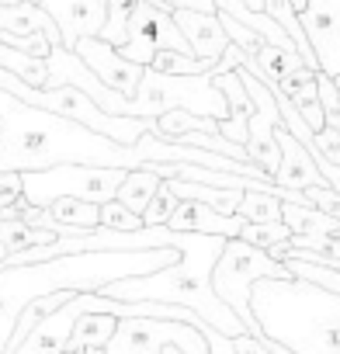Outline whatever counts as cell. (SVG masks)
Here are the masks:
<instances>
[{
	"label": "cell",
	"instance_id": "10",
	"mask_svg": "<svg viewBox=\"0 0 340 354\" xmlns=\"http://www.w3.org/2000/svg\"><path fill=\"white\" fill-rule=\"evenodd\" d=\"M299 28L316 56V70L340 77V0H309L299 11Z\"/></svg>",
	"mask_w": 340,
	"mask_h": 354
},
{
	"label": "cell",
	"instance_id": "28",
	"mask_svg": "<svg viewBox=\"0 0 340 354\" xmlns=\"http://www.w3.org/2000/svg\"><path fill=\"white\" fill-rule=\"evenodd\" d=\"M312 136H316V149H319V156H323L326 163L340 167V132H337L333 125H323V129L312 132Z\"/></svg>",
	"mask_w": 340,
	"mask_h": 354
},
{
	"label": "cell",
	"instance_id": "6",
	"mask_svg": "<svg viewBox=\"0 0 340 354\" xmlns=\"http://www.w3.org/2000/svg\"><path fill=\"white\" fill-rule=\"evenodd\" d=\"M261 278H292V274H288V268L281 261L267 257V250H257V247H250V243H243L236 236L226 240L223 254H219V261L212 268V292L236 313L243 330L250 337H257V340H261V326H257L247 299H250L254 281H261Z\"/></svg>",
	"mask_w": 340,
	"mask_h": 354
},
{
	"label": "cell",
	"instance_id": "13",
	"mask_svg": "<svg viewBox=\"0 0 340 354\" xmlns=\"http://www.w3.org/2000/svg\"><path fill=\"white\" fill-rule=\"evenodd\" d=\"M274 142H278V170L271 174V181H274L278 188L305 192V188H312V185H323V174L316 170L309 149L285 129L281 118L274 122Z\"/></svg>",
	"mask_w": 340,
	"mask_h": 354
},
{
	"label": "cell",
	"instance_id": "2",
	"mask_svg": "<svg viewBox=\"0 0 340 354\" xmlns=\"http://www.w3.org/2000/svg\"><path fill=\"white\" fill-rule=\"evenodd\" d=\"M174 247H156V250H87V254H66L39 264L21 268H0V354L8 351L15 319L21 309L53 292H101L111 281L139 278L163 271L178 264Z\"/></svg>",
	"mask_w": 340,
	"mask_h": 354
},
{
	"label": "cell",
	"instance_id": "27",
	"mask_svg": "<svg viewBox=\"0 0 340 354\" xmlns=\"http://www.w3.org/2000/svg\"><path fill=\"white\" fill-rule=\"evenodd\" d=\"M302 195H305V202H309L312 209H319V212H326V216L340 219V192H333L326 181H323V185H312V188H305Z\"/></svg>",
	"mask_w": 340,
	"mask_h": 354
},
{
	"label": "cell",
	"instance_id": "33",
	"mask_svg": "<svg viewBox=\"0 0 340 354\" xmlns=\"http://www.w3.org/2000/svg\"><path fill=\"white\" fill-rule=\"evenodd\" d=\"M305 4H309V0H288V8H292V11H295V18H299V11H302V8H305Z\"/></svg>",
	"mask_w": 340,
	"mask_h": 354
},
{
	"label": "cell",
	"instance_id": "30",
	"mask_svg": "<svg viewBox=\"0 0 340 354\" xmlns=\"http://www.w3.org/2000/svg\"><path fill=\"white\" fill-rule=\"evenodd\" d=\"M170 11H198V15H216V0H163Z\"/></svg>",
	"mask_w": 340,
	"mask_h": 354
},
{
	"label": "cell",
	"instance_id": "39",
	"mask_svg": "<svg viewBox=\"0 0 340 354\" xmlns=\"http://www.w3.org/2000/svg\"><path fill=\"white\" fill-rule=\"evenodd\" d=\"M63 354H80V351H63Z\"/></svg>",
	"mask_w": 340,
	"mask_h": 354
},
{
	"label": "cell",
	"instance_id": "17",
	"mask_svg": "<svg viewBox=\"0 0 340 354\" xmlns=\"http://www.w3.org/2000/svg\"><path fill=\"white\" fill-rule=\"evenodd\" d=\"M281 223L292 230V236H340V219L312 209V205H292V202H281Z\"/></svg>",
	"mask_w": 340,
	"mask_h": 354
},
{
	"label": "cell",
	"instance_id": "16",
	"mask_svg": "<svg viewBox=\"0 0 340 354\" xmlns=\"http://www.w3.org/2000/svg\"><path fill=\"white\" fill-rule=\"evenodd\" d=\"M0 35H46L53 46H63L53 18L39 4H28V0L0 4Z\"/></svg>",
	"mask_w": 340,
	"mask_h": 354
},
{
	"label": "cell",
	"instance_id": "12",
	"mask_svg": "<svg viewBox=\"0 0 340 354\" xmlns=\"http://www.w3.org/2000/svg\"><path fill=\"white\" fill-rule=\"evenodd\" d=\"M73 53L84 59V66H87L104 87H111V91L122 94V97H132V94H135L139 77H142L146 66L129 63L115 46H108V42H101V39H80V42L73 46Z\"/></svg>",
	"mask_w": 340,
	"mask_h": 354
},
{
	"label": "cell",
	"instance_id": "26",
	"mask_svg": "<svg viewBox=\"0 0 340 354\" xmlns=\"http://www.w3.org/2000/svg\"><path fill=\"white\" fill-rule=\"evenodd\" d=\"M101 230H115V233H132V230H142V219L132 216L122 202H104L101 205Z\"/></svg>",
	"mask_w": 340,
	"mask_h": 354
},
{
	"label": "cell",
	"instance_id": "11",
	"mask_svg": "<svg viewBox=\"0 0 340 354\" xmlns=\"http://www.w3.org/2000/svg\"><path fill=\"white\" fill-rule=\"evenodd\" d=\"M53 18L63 49H73L80 39H97L104 25L108 0H35Z\"/></svg>",
	"mask_w": 340,
	"mask_h": 354
},
{
	"label": "cell",
	"instance_id": "1",
	"mask_svg": "<svg viewBox=\"0 0 340 354\" xmlns=\"http://www.w3.org/2000/svg\"><path fill=\"white\" fill-rule=\"evenodd\" d=\"M63 163H84V167H118V170H153L160 163H195L223 174H240L254 181H271V177L254 163H236L229 156L178 146L156 139L153 132L139 136L132 146H122L101 132H91L80 122H70L63 115L21 104L8 91H0V174H32L49 170Z\"/></svg>",
	"mask_w": 340,
	"mask_h": 354
},
{
	"label": "cell",
	"instance_id": "19",
	"mask_svg": "<svg viewBox=\"0 0 340 354\" xmlns=\"http://www.w3.org/2000/svg\"><path fill=\"white\" fill-rule=\"evenodd\" d=\"M156 188H160V177L153 170H129L125 181L115 192V202H122L132 216L142 219V209L149 205V198L156 195Z\"/></svg>",
	"mask_w": 340,
	"mask_h": 354
},
{
	"label": "cell",
	"instance_id": "20",
	"mask_svg": "<svg viewBox=\"0 0 340 354\" xmlns=\"http://www.w3.org/2000/svg\"><path fill=\"white\" fill-rule=\"evenodd\" d=\"M46 212H49L56 223L73 226V230H80V233L101 230V205H91V202H80V198H56Z\"/></svg>",
	"mask_w": 340,
	"mask_h": 354
},
{
	"label": "cell",
	"instance_id": "23",
	"mask_svg": "<svg viewBox=\"0 0 340 354\" xmlns=\"http://www.w3.org/2000/svg\"><path fill=\"white\" fill-rule=\"evenodd\" d=\"M236 216L243 223H281V198L264 195V192H247Z\"/></svg>",
	"mask_w": 340,
	"mask_h": 354
},
{
	"label": "cell",
	"instance_id": "25",
	"mask_svg": "<svg viewBox=\"0 0 340 354\" xmlns=\"http://www.w3.org/2000/svg\"><path fill=\"white\" fill-rule=\"evenodd\" d=\"M178 195L170 192L167 185H163V177H160V188H156V195L149 198V205L142 209V226H167V219L174 216V209H178Z\"/></svg>",
	"mask_w": 340,
	"mask_h": 354
},
{
	"label": "cell",
	"instance_id": "32",
	"mask_svg": "<svg viewBox=\"0 0 340 354\" xmlns=\"http://www.w3.org/2000/svg\"><path fill=\"white\" fill-rule=\"evenodd\" d=\"M299 118L309 125V132H319V129L326 125V118H323V108H319V104H299Z\"/></svg>",
	"mask_w": 340,
	"mask_h": 354
},
{
	"label": "cell",
	"instance_id": "40",
	"mask_svg": "<svg viewBox=\"0 0 340 354\" xmlns=\"http://www.w3.org/2000/svg\"><path fill=\"white\" fill-rule=\"evenodd\" d=\"M28 4H35V0H28Z\"/></svg>",
	"mask_w": 340,
	"mask_h": 354
},
{
	"label": "cell",
	"instance_id": "37",
	"mask_svg": "<svg viewBox=\"0 0 340 354\" xmlns=\"http://www.w3.org/2000/svg\"><path fill=\"white\" fill-rule=\"evenodd\" d=\"M0 4H18V0H0Z\"/></svg>",
	"mask_w": 340,
	"mask_h": 354
},
{
	"label": "cell",
	"instance_id": "4",
	"mask_svg": "<svg viewBox=\"0 0 340 354\" xmlns=\"http://www.w3.org/2000/svg\"><path fill=\"white\" fill-rule=\"evenodd\" d=\"M247 302L261 340L292 354H340V295L302 278H261Z\"/></svg>",
	"mask_w": 340,
	"mask_h": 354
},
{
	"label": "cell",
	"instance_id": "8",
	"mask_svg": "<svg viewBox=\"0 0 340 354\" xmlns=\"http://www.w3.org/2000/svg\"><path fill=\"white\" fill-rule=\"evenodd\" d=\"M163 344H174L185 354H212L202 330L181 319H153V316L118 319L111 340L104 344V354H160Z\"/></svg>",
	"mask_w": 340,
	"mask_h": 354
},
{
	"label": "cell",
	"instance_id": "29",
	"mask_svg": "<svg viewBox=\"0 0 340 354\" xmlns=\"http://www.w3.org/2000/svg\"><path fill=\"white\" fill-rule=\"evenodd\" d=\"M21 198V174H0V209H11Z\"/></svg>",
	"mask_w": 340,
	"mask_h": 354
},
{
	"label": "cell",
	"instance_id": "34",
	"mask_svg": "<svg viewBox=\"0 0 340 354\" xmlns=\"http://www.w3.org/2000/svg\"><path fill=\"white\" fill-rule=\"evenodd\" d=\"M160 354H185V351H181V347H174V344H163V347H160Z\"/></svg>",
	"mask_w": 340,
	"mask_h": 354
},
{
	"label": "cell",
	"instance_id": "5",
	"mask_svg": "<svg viewBox=\"0 0 340 354\" xmlns=\"http://www.w3.org/2000/svg\"><path fill=\"white\" fill-rule=\"evenodd\" d=\"M167 111H188V115H202V118H216V122L229 118V104L216 91L212 73L170 77V73H156V70L146 66L135 94L125 97V118L156 122Z\"/></svg>",
	"mask_w": 340,
	"mask_h": 354
},
{
	"label": "cell",
	"instance_id": "15",
	"mask_svg": "<svg viewBox=\"0 0 340 354\" xmlns=\"http://www.w3.org/2000/svg\"><path fill=\"white\" fill-rule=\"evenodd\" d=\"M167 230L174 233H205V236H223V240H233L240 236L243 230V219L240 216H219L216 209L202 205V202H178L174 216L167 219Z\"/></svg>",
	"mask_w": 340,
	"mask_h": 354
},
{
	"label": "cell",
	"instance_id": "36",
	"mask_svg": "<svg viewBox=\"0 0 340 354\" xmlns=\"http://www.w3.org/2000/svg\"><path fill=\"white\" fill-rule=\"evenodd\" d=\"M4 257H8V250H4V243H0V264H4Z\"/></svg>",
	"mask_w": 340,
	"mask_h": 354
},
{
	"label": "cell",
	"instance_id": "7",
	"mask_svg": "<svg viewBox=\"0 0 340 354\" xmlns=\"http://www.w3.org/2000/svg\"><path fill=\"white\" fill-rule=\"evenodd\" d=\"M125 174L129 170H118V167H84V163L32 170V174H21V198L35 209H49L56 198H80L91 205H104L115 198Z\"/></svg>",
	"mask_w": 340,
	"mask_h": 354
},
{
	"label": "cell",
	"instance_id": "3",
	"mask_svg": "<svg viewBox=\"0 0 340 354\" xmlns=\"http://www.w3.org/2000/svg\"><path fill=\"white\" fill-rule=\"evenodd\" d=\"M223 236H205V233H178L174 250L181 254L178 264H170L153 274L139 278H122L101 288L104 299L118 302H167V306H185L195 316H202L216 333L223 337H240L247 333L236 313L212 292V268L223 254Z\"/></svg>",
	"mask_w": 340,
	"mask_h": 354
},
{
	"label": "cell",
	"instance_id": "38",
	"mask_svg": "<svg viewBox=\"0 0 340 354\" xmlns=\"http://www.w3.org/2000/svg\"><path fill=\"white\" fill-rule=\"evenodd\" d=\"M333 84H337V91H340V77H333Z\"/></svg>",
	"mask_w": 340,
	"mask_h": 354
},
{
	"label": "cell",
	"instance_id": "14",
	"mask_svg": "<svg viewBox=\"0 0 340 354\" xmlns=\"http://www.w3.org/2000/svg\"><path fill=\"white\" fill-rule=\"evenodd\" d=\"M178 32L185 35L188 49L195 59H209V63H219V56L229 49V35L223 32V21H219V11L216 15H198V11H170Z\"/></svg>",
	"mask_w": 340,
	"mask_h": 354
},
{
	"label": "cell",
	"instance_id": "22",
	"mask_svg": "<svg viewBox=\"0 0 340 354\" xmlns=\"http://www.w3.org/2000/svg\"><path fill=\"white\" fill-rule=\"evenodd\" d=\"M216 63L209 59H195V56H185V53H174V49H160L149 63V70L156 73H170V77H195V73H212Z\"/></svg>",
	"mask_w": 340,
	"mask_h": 354
},
{
	"label": "cell",
	"instance_id": "35",
	"mask_svg": "<svg viewBox=\"0 0 340 354\" xmlns=\"http://www.w3.org/2000/svg\"><path fill=\"white\" fill-rule=\"evenodd\" d=\"M243 4H247L250 11H264V0H243Z\"/></svg>",
	"mask_w": 340,
	"mask_h": 354
},
{
	"label": "cell",
	"instance_id": "21",
	"mask_svg": "<svg viewBox=\"0 0 340 354\" xmlns=\"http://www.w3.org/2000/svg\"><path fill=\"white\" fill-rule=\"evenodd\" d=\"M53 240H59V236L49 233V230H35V226L18 223V219H0V243H4L8 254H21V250L53 243Z\"/></svg>",
	"mask_w": 340,
	"mask_h": 354
},
{
	"label": "cell",
	"instance_id": "24",
	"mask_svg": "<svg viewBox=\"0 0 340 354\" xmlns=\"http://www.w3.org/2000/svg\"><path fill=\"white\" fill-rule=\"evenodd\" d=\"M288 236H292V230L285 223H243L236 240H243V243H250L257 250H271V247L285 243Z\"/></svg>",
	"mask_w": 340,
	"mask_h": 354
},
{
	"label": "cell",
	"instance_id": "31",
	"mask_svg": "<svg viewBox=\"0 0 340 354\" xmlns=\"http://www.w3.org/2000/svg\"><path fill=\"white\" fill-rule=\"evenodd\" d=\"M229 340H233V354H267V347L250 333H240V337H229Z\"/></svg>",
	"mask_w": 340,
	"mask_h": 354
},
{
	"label": "cell",
	"instance_id": "18",
	"mask_svg": "<svg viewBox=\"0 0 340 354\" xmlns=\"http://www.w3.org/2000/svg\"><path fill=\"white\" fill-rule=\"evenodd\" d=\"M115 316L108 313H84L73 323V333L66 340V351H87V347H104L115 333Z\"/></svg>",
	"mask_w": 340,
	"mask_h": 354
},
{
	"label": "cell",
	"instance_id": "9",
	"mask_svg": "<svg viewBox=\"0 0 340 354\" xmlns=\"http://www.w3.org/2000/svg\"><path fill=\"white\" fill-rule=\"evenodd\" d=\"M160 49H174V53L191 56L185 35L178 32L174 18H170V11L146 4V0H135V11H132V21H129V39L118 53L135 66H149Z\"/></svg>",
	"mask_w": 340,
	"mask_h": 354
}]
</instances>
